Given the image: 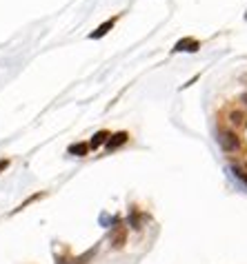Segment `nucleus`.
<instances>
[{
	"mask_svg": "<svg viewBox=\"0 0 247 264\" xmlns=\"http://www.w3.org/2000/svg\"><path fill=\"white\" fill-rule=\"evenodd\" d=\"M218 144L223 147L225 151H236L238 147H241V140L236 138V133L234 131H218Z\"/></svg>",
	"mask_w": 247,
	"mask_h": 264,
	"instance_id": "1",
	"label": "nucleus"
},
{
	"mask_svg": "<svg viewBox=\"0 0 247 264\" xmlns=\"http://www.w3.org/2000/svg\"><path fill=\"white\" fill-rule=\"evenodd\" d=\"M129 140V135L125 133V131H121V133H116V135H112V138L107 140V149L109 151H114V149H118V147H123V144Z\"/></svg>",
	"mask_w": 247,
	"mask_h": 264,
	"instance_id": "2",
	"label": "nucleus"
},
{
	"mask_svg": "<svg viewBox=\"0 0 247 264\" xmlns=\"http://www.w3.org/2000/svg\"><path fill=\"white\" fill-rule=\"evenodd\" d=\"M125 238H127V229H125V226H116V229L112 231V244L116 246V249H121V246L125 244Z\"/></svg>",
	"mask_w": 247,
	"mask_h": 264,
	"instance_id": "3",
	"label": "nucleus"
},
{
	"mask_svg": "<svg viewBox=\"0 0 247 264\" xmlns=\"http://www.w3.org/2000/svg\"><path fill=\"white\" fill-rule=\"evenodd\" d=\"M196 49H198V43H196L194 38H185L176 44L174 51H196Z\"/></svg>",
	"mask_w": 247,
	"mask_h": 264,
	"instance_id": "4",
	"label": "nucleus"
},
{
	"mask_svg": "<svg viewBox=\"0 0 247 264\" xmlns=\"http://www.w3.org/2000/svg\"><path fill=\"white\" fill-rule=\"evenodd\" d=\"M114 22H116L114 18H112V20H107V22H102L100 27L96 29V31H92V34H89V38H102V36H105L107 31H109V29L114 27Z\"/></svg>",
	"mask_w": 247,
	"mask_h": 264,
	"instance_id": "5",
	"label": "nucleus"
},
{
	"mask_svg": "<svg viewBox=\"0 0 247 264\" xmlns=\"http://www.w3.org/2000/svg\"><path fill=\"white\" fill-rule=\"evenodd\" d=\"M109 138H112V135L107 133V131H98V133L92 138V142H89V147H92V149H98V147H100L102 142L107 144V140H109Z\"/></svg>",
	"mask_w": 247,
	"mask_h": 264,
	"instance_id": "6",
	"label": "nucleus"
},
{
	"mask_svg": "<svg viewBox=\"0 0 247 264\" xmlns=\"http://www.w3.org/2000/svg\"><path fill=\"white\" fill-rule=\"evenodd\" d=\"M87 151H89V144H85V142H78V144L69 147V154H74V155H87Z\"/></svg>",
	"mask_w": 247,
	"mask_h": 264,
	"instance_id": "7",
	"label": "nucleus"
},
{
	"mask_svg": "<svg viewBox=\"0 0 247 264\" xmlns=\"http://www.w3.org/2000/svg\"><path fill=\"white\" fill-rule=\"evenodd\" d=\"M229 120H232V125L243 127L245 125V113H243V111H232V113H229Z\"/></svg>",
	"mask_w": 247,
	"mask_h": 264,
	"instance_id": "8",
	"label": "nucleus"
},
{
	"mask_svg": "<svg viewBox=\"0 0 247 264\" xmlns=\"http://www.w3.org/2000/svg\"><path fill=\"white\" fill-rule=\"evenodd\" d=\"M234 173H236V178H241L243 182L247 184V173H245V171H241V169H236V167H234Z\"/></svg>",
	"mask_w": 247,
	"mask_h": 264,
	"instance_id": "9",
	"label": "nucleus"
},
{
	"mask_svg": "<svg viewBox=\"0 0 247 264\" xmlns=\"http://www.w3.org/2000/svg\"><path fill=\"white\" fill-rule=\"evenodd\" d=\"M7 167H9V160H0V171H5Z\"/></svg>",
	"mask_w": 247,
	"mask_h": 264,
	"instance_id": "10",
	"label": "nucleus"
},
{
	"mask_svg": "<svg viewBox=\"0 0 247 264\" xmlns=\"http://www.w3.org/2000/svg\"><path fill=\"white\" fill-rule=\"evenodd\" d=\"M241 100H243V102H245V105H247V93H243V96H241Z\"/></svg>",
	"mask_w": 247,
	"mask_h": 264,
	"instance_id": "11",
	"label": "nucleus"
}]
</instances>
